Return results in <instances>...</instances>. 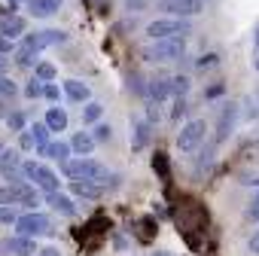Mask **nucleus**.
I'll return each mask as SVG.
<instances>
[{"mask_svg": "<svg viewBox=\"0 0 259 256\" xmlns=\"http://www.w3.org/2000/svg\"><path fill=\"white\" fill-rule=\"evenodd\" d=\"M144 61H153V64H171V61H180L186 55V37H168V40H150L144 46Z\"/></svg>", "mask_w": 259, "mask_h": 256, "instance_id": "obj_1", "label": "nucleus"}, {"mask_svg": "<svg viewBox=\"0 0 259 256\" xmlns=\"http://www.w3.org/2000/svg\"><path fill=\"white\" fill-rule=\"evenodd\" d=\"M16 235L22 238H43V235H55V223L49 214L43 210H25L19 220H16Z\"/></svg>", "mask_w": 259, "mask_h": 256, "instance_id": "obj_2", "label": "nucleus"}, {"mask_svg": "<svg viewBox=\"0 0 259 256\" xmlns=\"http://www.w3.org/2000/svg\"><path fill=\"white\" fill-rule=\"evenodd\" d=\"M22 174H25V180H28L31 186H37L43 195L61 189V177H58L52 168H46L43 162H22Z\"/></svg>", "mask_w": 259, "mask_h": 256, "instance_id": "obj_3", "label": "nucleus"}, {"mask_svg": "<svg viewBox=\"0 0 259 256\" xmlns=\"http://www.w3.org/2000/svg\"><path fill=\"white\" fill-rule=\"evenodd\" d=\"M61 174H64L67 180H95V183H101L104 174H107V168H104L98 159L82 156V159H70V162H64V165H61Z\"/></svg>", "mask_w": 259, "mask_h": 256, "instance_id": "obj_4", "label": "nucleus"}, {"mask_svg": "<svg viewBox=\"0 0 259 256\" xmlns=\"http://www.w3.org/2000/svg\"><path fill=\"white\" fill-rule=\"evenodd\" d=\"M204 138H207V122L204 119H189L177 132V150L180 153H195L204 144Z\"/></svg>", "mask_w": 259, "mask_h": 256, "instance_id": "obj_5", "label": "nucleus"}, {"mask_svg": "<svg viewBox=\"0 0 259 256\" xmlns=\"http://www.w3.org/2000/svg\"><path fill=\"white\" fill-rule=\"evenodd\" d=\"M186 34H189V22L186 19L165 16V19H156V22L147 25V37L150 40H168V37H186Z\"/></svg>", "mask_w": 259, "mask_h": 256, "instance_id": "obj_6", "label": "nucleus"}, {"mask_svg": "<svg viewBox=\"0 0 259 256\" xmlns=\"http://www.w3.org/2000/svg\"><path fill=\"white\" fill-rule=\"evenodd\" d=\"M19 43L31 46V49L40 55V52H43V49H49V46H61V43H67V34H64V31H58V28H46V31H34V34H25Z\"/></svg>", "mask_w": 259, "mask_h": 256, "instance_id": "obj_7", "label": "nucleus"}, {"mask_svg": "<svg viewBox=\"0 0 259 256\" xmlns=\"http://www.w3.org/2000/svg\"><path fill=\"white\" fill-rule=\"evenodd\" d=\"M0 174H4L7 183H28L22 174V153L19 150H10V147L0 150Z\"/></svg>", "mask_w": 259, "mask_h": 256, "instance_id": "obj_8", "label": "nucleus"}, {"mask_svg": "<svg viewBox=\"0 0 259 256\" xmlns=\"http://www.w3.org/2000/svg\"><path fill=\"white\" fill-rule=\"evenodd\" d=\"M162 13H171V19H192L204 13V0H162Z\"/></svg>", "mask_w": 259, "mask_h": 256, "instance_id": "obj_9", "label": "nucleus"}, {"mask_svg": "<svg viewBox=\"0 0 259 256\" xmlns=\"http://www.w3.org/2000/svg\"><path fill=\"white\" fill-rule=\"evenodd\" d=\"M235 125H238V104H226L220 110V122H217V135H213V147L226 144L229 135L235 132Z\"/></svg>", "mask_w": 259, "mask_h": 256, "instance_id": "obj_10", "label": "nucleus"}, {"mask_svg": "<svg viewBox=\"0 0 259 256\" xmlns=\"http://www.w3.org/2000/svg\"><path fill=\"white\" fill-rule=\"evenodd\" d=\"M25 31H28V22H25L22 16H16V13L0 16V37H7V40L19 43V40L25 37Z\"/></svg>", "mask_w": 259, "mask_h": 256, "instance_id": "obj_11", "label": "nucleus"}, {"mask_svg": "<svg viewBox=\"0 0 259 256\" xmlns=\"http://www.w3.org/2000/svg\"><path fill=\"white\" fill-rule=\"evenodd\" d=\"M67 189H70L76 198H85V201H101V198H104V189H101L95 180H70Z\"/></svg>", "mask_w": 259, "mask_h": 256, "instance_id": "obj_12", "label": "nucleus"}, {"mask_svg": "<svg viewBox=\"0 0 259 256\" xmlns=\"http://www.w3.org/2000/svg\"><path fill=\"white\" fill-rule=\"evenodd\" d=\"M150 132H153V125L147 119H132V150L135 153H141L150 144V138H153Z\"/></svg>", "mask_w": 259, "mask_h": 256, "instance_id": "obj_13", "label": "nucleus"}, {"mask_svg": "<svg viewBox=\"0 0 259 256\" xmlns=\"http://www.w3.org/2000/svg\"><path fill=\"white\" fill-rule=\"evenodd\" d=\"M61 92H64L67 101H73V104H85V101H92V89H89L82 79H64V82H61Z\"/></svg>", "mask_w": 259, "mask_h": 256, "instance_id": "obj_14", "label": "nucleus"}, {"mask_svg": "<svg viewBox=\"0 0 259 256\" xmlns=\"http://www.w3.org/2000/svg\"><path fill=\"white\" fill-rule=\"evenodd\" d=\"M43 201L55 210V214H61V217H73L76 214V204H73V198L70 195H64L61 189L58 192H49V195H43Z\"/></svg>", "mask_w": 259, "mask_h": 256, "instance_id": "obj_15", "label": "nucleus"}, {"mask_svg": "<svg viewBox=\"0 0 259 256\" xmlns=\"http://www.w3.org/2000/svg\"><path fill=\"white\" fill-rule=\"evenodd\" d=\"M46 128H49V132L52 135H64L67 132V110H61L58 104H52L49 110H46Z\"/></svg>", "mask_w": 259, "mask_h": 256, "instance_id": "obj_16", "label": "nucleus"}, {"mask_svg": "<svg viewBox=\"0 0 259 256\" xmlns=\"http://www.w3.org/2000/svg\"><path fill=\"white\" fill-rule=\"evenodd\" d=\"M61 4L64 0H28V13L37 19H49L55 13H61Z\"/></svg>", "mask_w": 259, "mask_h": 256, "instance_id": "obj_17", "label": "nucleus"}, {"mask_svg": "<svg viewBox=\"0 0 259 256\" xmlns=\"http://www.w3.org/2000/svg\"><path fill=\"white\" fill-rule=\"evenodd\" d=\"M67 144H70V153H76V156H92V153H95V147H98V144H95V138L85 132V128H82V132H76Z\"/></svg>", "mask_w": 259, "mask_h": 256, "instance_id": "obj_18", "label": "nucleus"}, {"mask_svg": "<svg viewBox=\"0 0 259 256\" xmlns=\"http://www.w3.org/2000/svg\"><path fill=\"white\" fill-rule=\"evenodd\" d=\"M28 132H31V138H34V150H37V156L43 159V150L49 147L52 132L46 128V122H34V125H28Z\"/></svg>", "mask_w": 259, "mask_h": 256, "instance_id": "obj_19", "label": "nucleus"}, {"mask_svg": "<svg viewBox=\"0 0 259 256\" xmlns=\"http://www.w3.org/2000/svg\"><path fill=\"white\" fill-rule=\"evenodd\" d=\"M70 144L67 141H49V147L43 150V159H52V162H58V165H64V162H70Z\"/></svg>", "mask_w": 259, "mask_h": 256, "instance_id": "obj_20", "label": "nucleus"}, {"mask_svg": "<svg viewBox=\"0 0 259 256\" xmlns=\"http://www.w3.org/2000/svg\"><path fill=\"white\" fill-rule=\"evenodd\" d=\"M147 98H150L153 104L168 101V98H171V82H168V79H159V76L150 79V82H147Z\"/></svg>", "mask_w": 259, "mask_h": 256, "instance_id": "obj_21", "label": "nucleus"}, {"mask_svg": "<svg viewBox=\"0 0 259 256\" xmlns=\"http://www.w3.org/2000/svg\"><path fill=\"white\" fill-rule=\"evenodd\" d=\"M10 247L13 256H37V238H22V235H10Z\"/></svg>", "mask_w": 259, "mask_h": 256, "instance_id": "obj_22", "label": "nucleus"}, {"mask_svg": "<svg viewBox=\"0 0 259 256\" xmlns=\"http://www.w3.org/2000/svg\"><path fill=\"white\" fill-rule=\"evenodd\" d=\"M13 61H16V67H34V64L40 61V55H37L31 46L16 43V49H13Z\"/></svg>", "mask_w": 259, "mask_h": 256, "instance_id": "obj_23", "label": "nucleus"}, {"mask_svg": "<svg viewBox=\"0 0 259 256\" xmlns=\"http://www.w3.org/2000/svg\"><path fill=\"white\" fill-rule=\"evenodd\" d=\"M79 116H82V125H98L101 116H104V104H98V101H85Z\"/></svg>", "mask_w": 259, "mask_h": 256, "instance_id": "obj_24", "label": "nucleus"}, {"mask_svg": "<svg viewBox=\"0 0 259 256\" xmlns=\"http://www.w3.org/2000/svg\"><path fill=\"white\" fill-rule=\"evenodd\" d=\"M4 122H7V128H10V132H13V135H19V132H25V128H28V119H25V110H10V116H7Z\"/></svg>", "mask_w": 259, "mask_h": 256, "instance_id": "obj_25", "label": "nucleus"}, {"mask_svg": "<svg viewBox=\"0 0 259 256\" xmlns=\"http://www.w3.org/2000/svg\"><path fill=\"white\" fill-rule=\"evenodd\" d=\"M19 95V82L13 79V76H0V98L4 101H13Z\"/></svg>", "mask_w": 259, "mask_h": 256, "instance_id": "obj_26", "label": "nucleus"}, {"mask_svg": "<svg viewBox=\"0 0 259 256\" xmlns=\"http://www.w3.org/2000/svg\"><path fill=\"white\" fill-rule=\"evenodd\" d=\"M34 76H37L40 82H52V79H55V64H49V61H37V64H34Z\"/></svg>", "mask_w": 259, "mask_h": 256, "instance_id": "obj_27", "label": "nucleus"}, {"mask_svg": "<svg viewBox=\"0 0 259 256\" xmlns=\"http://www.w3.org/2000/svg\"><path fill=\"white\" fill-rule=\"evenodd\" d=\"M168 82H171V95H174V98H186V92H189V86H192L189 76H183V73H180V76H171Z\"/></svg>", "mask_w": 259, "mask_h": 256, "instance_id": "obj_28", "label": "nucleus"}, {"mask_svg": "<svg viewBox=\"0 0 259 256\" xmlns=\"http://www.w3.org/2000/svg\"><path fill=\"white\" fill-rule=\"evenodd\" d=\"M22 95H25L28 101H40V98H43V82H40L37 76H31V79H28V86L22 89Z\"/></svg>", "mask_w": 259, "mask_h": 256, "instance_id": "obj_29", "label": "nucleus"}, {"mask_svg": "<svg viewBox=\"0 0 259 256\" xmlns=\"http://www.w3.org/2000/svg\"><path fill=\"white\" fill-rule=\"evenodd\" d=\"M19 217H22V210L16 204H0V223H4V226H16Z\"/></svg>", "mask_w": 259, "mask_h": 256, "instance_id": "obj_30", "label": "nucleus"}, {"mask_svg": "<svg viewBox=\"0 0 259 256\" xmlns=\"http://www.w3.org/2000/svg\"><path fill=\"white\" fill-rule=\"evenodd\" d=\"M220 64V52H204L198 61H195V70H213Z\"/></svg>", "mask_w": 259, "mask_h": 256, "instance_id": "obj_31", "label": "nucleus"}, {"mask_svg": "<svg viewBox=\"0 0 259 256\" xmlns=\"http://www.w3.org/2000/svg\"><path fill=\"white\" fill-rule=\"evenodd\" d=\"M92 138H95V144H107V141L113 138V128H110L107 122H98L95 132H92Z\"/></svg>", "mask_w": 259, "mask_h": 256, "instance_id": "obj_32", "label": "nucleus"}, {"mask_svg": "<svg viewBox=\"0 0 259 256\" xmlns=\"http://www.w3.org/2000/svg\"><path fill=\"white\" fill-rule=\"evenodd\" d=\"M128 82H132V86H128V89H132L138 98H147V82H144V76L141 73H135V76H128Z\"/></svg>", "mask_w": 259, "mask_h": 256, "instance_id": "obj_33", "label": "nucleus"}, {"mask_svg": "<svg viewBox=\"0 0 259 256\" xmlns=\"http://www.w3.org/2000/svg\"><path fill=\"white\" fill-rule=\"evenodd\" d=\"M223 95H226V82H213V86L204 89V101H217V98H223Z\"/></svg>", "mask_w": 259, "mask_h": 256, "instance_id": "obj_34", "label": "nucleus"}, {"mask_svg": "<svg viewBox=\"0 0 259 256\" xmlns=\"http://www.w3.org/2000/svg\"><path fill=\"white\" fill-rule=\"evenodd\" d=\"M186 110H189L186 98H174V110H171V119H174V122H180V119L186 116Z\"/></svg>", "mask_w": 259, "mask_h": 256, "instance_id": "obj_35", "label": "nucleus"}, {"mask_svg": "<svg viewBox=\"0 0 259 256\" xmlns=\"http://www.w3.org/2000/svg\"><path fill=\"white\" fill-rule=\"evenodd\" d=\"M25 150H34V138H31L28 128H25V132H19V153H25Z\"/></svg>", "mask_w": 259, "mask_h": 256, "instance_id": "obj_36", "label": "nucleus"}, {"mask_svg": "<svg viewBox=\"0 0 259 256\" xmlns=\"http://www.w3.org/2000/svg\"><path fill=\"white\" fill-rule=\"evenodd\" d=\"M159 119H162V104H153V101H150V107H147V122L156 125Z\"/></svg>", "mask_w": 259, "mask_h": 256, "instance_id": "obj_37", "label": "nucleus"}, {"mask_svg": "<svg viewBox=\"0 0 259 256\" xmlns=\"http://www.w3.org/2000/svg\"><path fill=\"white\" fill-rule=\"evenodd\" d=\"M43 98H49V101H58V98H61V89H58L55 82H43Z\"/></svg>", "mask_w": 259, "mask_h": 256, "instance_id": "obj_38", "label": "nucleus"}, {"mask_svg": "<svg viewBox=\"0 0 259 256\" xmlns=\"http://www.w3.org/2000/svg\"><path fill=\"white\" fill-rule=\"evenodd\" d=\"M247 220H256V223H259V192H256V198L247 204Z\"/></svg>", "mask_w": 259, "mask_h": 256, "instance_id": "obj_39", "label": "nucleus"}, {"mask_svg": "<svg viewBox=\"0 0 259 256\" xmlns=\"http://www.w3.org/2000/svg\"><path fill=\"white\" fill-rule=\"evenodd\" d=\"M13 70V55H0V76H10Z\"/></svg>", "mask_w": 259, "mask_h": 256, "instance_id": "obj_40", "label": "nucleus"}, {"mask_svg": "<svg viewBox=\"0 0 259 256\" xmlns=\"http://www.w3.org/2000/svg\"><path fill=\"white\" fill-rule=\"evenodd\" d=\"M147 7V0H125V13H141Z\"/></svg>", "mask_w": 259, "mask_h": 256, "instance_id": "obj_41", "label": "nucleus"}, {"mask_svg": "<svg viewBox=\"0 0 259 256\" xmlns=\"http://www.w3.org/2000/svg\"><path fill=\"white\" fill-rule=\"evenodd\" d=\"M13 49H16V43H13V40L0 37V55H13Z\"/></svg>", "mask_w": 259, "mask_h": 256, "instance_id": "obj_42", "label": "nucleus"}, {"mask_svg": "<svg viewBox=\"0 0 259 256\" xmlns=\"http://www.w3.org/2000/svg\"><path fill=\"white\" fill-rule=\"evenodd\" d=\"M0 256H13V247H10V238H0Z\"/></svg>", "mask_w": 259, "mask_h": 256, "instance_id": "obj_43", "label": "nucleus"}, {"mask_svg": "<svg viewBox=\"0 0 259 256\" xmlns=\"http://www.w3.org/2000/svg\"><path fill=\"white\" fill-rule=\"evenodd\" d=\"M37 256H61V250H58V247H40Z\"/></svg>", "mask_w": 259, "mask_h": 256, "instance_id": "obj_44", "label": "nucleus"}, {"mask_svg": "<svg viewBox=\"0 0 259 256\" xmlns=\"http://www.w3.org/2000/svg\"><path fill=\"white\" fill-rule=\"evenodd\" d=\"M247 247H250V253H256V256H259V232H256V235L247 241Z\"/></svg>", "mask_w": 259, "mask_h": 256, "instance_id": "obj_45", "label": "nucleus"}, {"mask_svg": "<svg viewBox=\"0 0 259 256\" xmlns=\"http://www.w3.org/2000/svg\"><path fill=\"white\" fill-rule=\"evenodd\" d=\"M7 116H10V104L0 98V119H7Z\"/></svg>", "mask_w": 259, "mask_h": 256, "instance_id": "obj_46", "label": "nucleus"}, {"mask_svg": "<svg viewBox=\"0 0 259 256\" xmlns=\"http://www.w3.org/2000/svg\"><path fill=\"white\" fill-rule=\"evenodd\" d=\"M7 4H10V13H16V10H19V4H28V0H7Z\"/></svg>", "mask_w": 259, "mask_h": 256, "instance_id": "obj_47", "label": "nucleus"}, {"mask_svg": "<svg viewBox=\"0 0 259 256\" xmlns=\"http://www.w3.org/2000/svg\"><path fill=\"white\" fill-rule=\"evenodd\" d=\"M244 186H253V189H259V177H247V180H244Z\"/></svg>", "mask_w": 259, "mask_h": 256, "instance_id": "obj_48", "label": "nucleus"}, {"mask_svg": "<svg viewBox=\"0 0 259 256\" xmlns=\"http://www.w3.org/2000/svg\"><path fill=\"white\" fill-rule=\"evenodd\" d=\"M253 70H256V73H259V55H256V58H253Z\"/></svg>", "mask_w": 259, "mask_h": 256, "instance_id": "obj_49", "label": "nucleus"}, {"mask_svg": "<svg viewBox=\"0 0 259 256\" xmlns=\"http://www.w3.org/2000/svg\"><path fill=\"white\" fill-rule=\"evenodd\" d=\"M253 43H256V52H259V28H256V37H253Z\"/></svg>", "mask_w": 259, "mask_h": 256, "instance_id": "obj_50", "label": "nucleus"}, {"mask_svg": "<svg viewBox=\"0 0 259 256\" xmlns=\"http://www.w3.org/2000/svg\"><path fill=\"white\" fill-rule=\"evenodd\" d=\"M153 256H171V253H162V250H156V253H153Z\"/></svg>", "mask_w": 259, "mask_h": 256, "instance_id": "obj_51", "label": "nucleus"}, {"mask_svg": "<svg viewBox=\"0 0 259 256\" xmlns=\"http://www.w3.org/2000/svg\"><path fill=\"white\" fill-rule=\"evenodd\" d=\"M0 150H4V141H0Z\"/></svg>", "mask_w": 259, "mask_h": 256, "instance_id": "obj_52", "label": "nucleus"}]
</instances>
